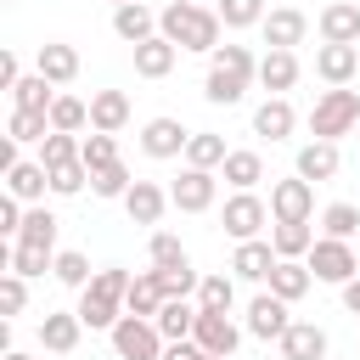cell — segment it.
I'll list each match as a JSON object with an SVG mask.
<instances>
[{
	"label": "cell",
	"mask_w": 360,
	"mask_h": 360,
	"mask_svg": "<svg viewBox=\"0 0 360 360\" xmlns=\"http://www.w3.org/2000/svg\"><path fill=\"white\" fill-rule=\"evenodd\" d=\"M219 11L214 6H197V0H174V6H163L158 11V34L174 45V51H202V56H214L219 51Z\"/></svg>",
	"instance_id": "obj_1"
},
{
	"label": "cell",
	"mask_w": 360,
	"mask_h": 360,
	"mask_svg": "<svg viewBox=\"0 0 360 360\" xmlns=\"http://www.w3.org/2000/svg\"><path fill=\"white\" fill-rule=\"evenodd\" d=\"M129 270L124 264H107V270H96V281L79 292V321L90 326V332H112L118 321H124V298H129Z\"/></svg>",
	"instance_id": "obj_2"
},
{
	"label": "cell",
	"mask_w": 360,
	"mask_h": 360,
	"mask_svg": "<svg viewBox=\"0 0 360 360\" xmlns=\"http://www.w3.org/2000/svg\"><path fill=\"white\" fill-rule=\"evenodd\" d=\"M354 124H360V90L338 84V90H321V96H315V107H309V135H315V141H338V135H349Z\"/></svg>",
	"instance_id": "obj_3"
},
{
	"label": "cell",
	"mask_w": 360,
	"mask_h": 360,
	"mask_svg": "<svg viewBox=\"0 0 360 360\" xmlns=\"http://www.w3.org/2000/svg\"><path fill=\"white\" fill-rule=\"evenodd\" d=\"M304 264H309V276L326 281V287H343V281L360 276V253H354V242H338V236H315V248H309Z\"/></svg>",
	"instance_id": "obj_4"
},
{
	"label": "cell",
	"mask_w": 360,
	"mask_h": 360,
	"mask_svg": "<svg viewBox=\"0 0 360 360\" xmlns=\"http://www.w3.org/2000/svg\"><path fill=\"white\" fill-rule=\"evenodd\" d=\"M107 338H112V354H118V360H163V349H169L163 332H158L152 321H141V315H124Z\"/></svg>",
	"instance_id": "obj_5"
},
{
	"label": "cell",
	"mask_w": 360,
	"mask_h": 360,
	"mask_svg": "<svg viewBox=\"0 0 360 360\" xmlns=\"http://www.w3.org/2000/svg\"><path fill=\"white\" fill-rule=\"evenodd\" d=\"M219 225H225L236 242H259V231L270 225V202H259L253 191H236V197H225V214H219Z\"/></svg>",
	"instance_id": "obj_6"
},
{
	"label": "cell",
	"mask_w": 360,
	"mask_h": 360,
	"mask_svg": "<svg viewBox=\"0 0 360 360\" xmlns=\"http://www.w3.org/2000/svg\"><path fill=\"white\" fill-rule=\"evenodd\" d=\"M214 191H219V174L214 169H180V180L169 186V202L180 214H208L214 208Z\"/></svg>",
	"instance_id": "obj_7"
},
{
	"label": "cell",
	"mask_w": 360,
	"mask_h": 360,
	"mask_svg": "<svg viewBox=\"0 0 360 360\" xmlns=\"http://www.w3.org/2000/svg\"><path fill=\"white\" fill-rule=\"evenodd\" d=\"M191 343L202 349V354H236V343H242V326L225 315V309H197V332H191Z\"/></svg>",
	"instance_id": "obj_8"
},
{
	"label": "cell",
	"mask_w": 360,
	"mask_h": 360,
	"mask_svg": "<svg viewBox=\"0 0 360 360\" xmlns=\"http://www.w3.org/2000/svg\"><path fill=\"white\" fill-rule=\"evenodd\" d=\"M315 214V186L304 174H287L270 186V219H309Z\"/></svg>",
	"instance_id": "obj_9"
},
{
	"label": "cell",
	"mask_w": 360,
	"mask_h": 360,
	"mask_svg": "<svg viewBox=\"0 0 360 360\" xmlns=\"http://www.w3.org/2000/svg\"><path fill=\"white\" fill-rule=\"evenodd\" d=\"M259 34H264V45H270V51H292V45H304V34H309V17H304L298 6H276V11H264Z\"/></svg>",
	"instance_id": "obj_10"
},
{
	"label": "cell",
	"mask_w": 360,
	"mask_h": 360,
	"mask_svg": "<svg viewBox=\"0 0 360 360\" xmlns=\"http://www.w3.org/2000/svg\"><path fill=\"white\" fill-rule=\"evenodd\" d=\"M186 141H191V129L180 118H146L141 124V152L146 158H186Z\"/></svg>",
	"instance_id": "obj_11"
},
{
	"label": "cell",
	"mask_w": 360,
	"mask_h": 360,
	"mask_svg": "<svg viewBox=\"0 0 360 360\" xmlns=\"http://www.w3.org/2000/svg\"><path fill=\"white\" fill-rule=\"evenodd\" d=\"M45 191H51V169L45 163H28V158H17L11 169H6V197H17V202H45Z\"/></svg>",
	"instance_id": "obj_12"
},
{
	"label": "cell",
	"mask_w": 360,
	"mask_h": 360,
	"mask_svg": "<svg viewBox=\"0 0 360 360\" xmlns=\"http://www.w3.org/2000/svg\"><path fill=\"white\" fill-rule=\"evenodd\" d=\"M287 326H292V315H287V304H281L276 292H259V298L248 304V332H253V338H264V343L276 338V343H281Z\"/></svg>",
	"instance_id": "obj_13"
},
{
	"label": "cell",
	"mask_w": 360,
	"mask_h": 360,
	"mask_svg": "<svg viewBox=\"0 0 360 360\" xmlns=\"http://www.w3.org/2000/svg\"><path fill=\"white\" fill-rule=\"evenodd\" d=\"M276 264H281V259H276L270 236H259V242H236V253H231V270H236L242 281H270Z\"/></svg>",
	"instance_id": "obj_14"
},
{
	"label": "cell",
	"mask_w": 360,
	"mask_h": 360,
	"mask_svg": "<svg viewBox=\"0 0 360 360\" xmlns=\"http://www.w3.org/2000/svg\"><path fill=\"white\" fill-rule=\"evenodd\" d=\"M79 332H84L79 309H51V315L39 321V343H45L51 354H73V349H79Z\"/></svg>",
	"instance_id": "obj_15"
},
{
	"label": "cell",
	"mask_w": 360,
	"mask_h": 360,
	"mask_svg": "<svg viewBox=\"0 0 360 360\" xmlns=\"http://www.w3.org/2000/svg\"><path fill=\"white\" fill-rule=\"evenodd\" d=\"M326 349H332V338L315 321H292L281 338V360H326Z\"/></svg>",
	"instance_id": "obj_16"
},
{
	"label": "cell",
	"mask_w": 360,
	"mask_h": 360,
	"mask_svg": "<svg viewBox=\"0 0 360 360\" xmlns=\"http://www.w3.org/2000/svg\"><path fill=\"white\" fill-rule=\"evenodd\" d=\"M315 73L338 90V84H349L354 73H360V45H321L315 51Z\"/></svg>",
	"instance_id": "obj_17"
},
{
	"label": "cell",
	"mask_w": 360,
	"mask_h": 360,
	"mask_svg": "<svg viewBox=\"0 0 360 360\" xmlns=\"http://www.w3.org/2000/svg\"><path fill=\"white\" fill-rule=\"evenodd\" d=\"M163 208H169V191H163L158 180H135V186H129V197H124V214H129L135 225H158V219H163Z\"/></svg>",
	"instance_id": "obj_18"
},
{
	"label": "cell",
	"mask_w": 360,
	"mask_h": 360,
	"mask_svg": "<svg viewBox=\"0 0 360 360\" xmlns=\"http://www.w3.org/2000/svg\"><path fill=\"white\" fill-rule=\"evenodd\" d=\"M270 248H276V259H309L315 225H309V219H276V225H270Z\"/></svg>",
	"instance_id": "obj_19"
},
{
	"label": "cell",
	"mask_w": 360,
	"mask_h": 360,
	"mask_svg": "<svg viewBox=\"0 0 360 360\" xmlns=\"http://www.w3.org/2000/svg\"><path fill=\"white\" fill-rule=\"evenodd\" d=\"M169 304V292H163V281H158V270H141L135 281H129V298H124V315H141V321H158V309Z\"/></svg>",
	"instance_id": "obj_20"
},
{
	"label": "cell",
	"mask_w": 360,
	"mask_h": 360,
	"mask_svg": "<svg viewBox=\"0 0 360 360\" xmlns=\"http://www.w3.org/2000/svg\"><path fill=\"white\" fill-rule=\"evenodd\" d=\"M321 39H326V45H360V6L332 0V6L321 11Z\"/></svg>",
	"instance_id": "obj_21"
},
{
	"label": "cell",
	"mask_w": 360,
	"mask_h": 360,
	"mask_svg": "<svg viewBox=\"0 0 360 360\" xmlns=\"http://www.w3.org/2000/svg\"><path fill=\"white\" fill-rule=\"evenodd\" d=\"M112 34H118L124 45H146V39L158 34V11H146L141 0H135V6H112Z\"/></svg>",
	"instance_id": "obj_22"
},
{
	"label": "cell",
	"mask_w": 360,
	"mask_h": 360,
	"mask_svg": "<svg viewBox=\"0 0 360 360\" xmlns=\"http://www.w3.org/2000/svg\"><path fill=\"white\" fill-rule=\"evenodd\" d=\"M34 73H45L51 84H73V73H79V51L62 45V39H45L39 56H34Z\"/></svg>",
	"instance_id": "obj_23"
},
{
	"label": "cell",
	"mask_w": 360,
	"mask_h": 360,
	"mask_svg": "<svg viewBox=\"0 0 360 360\" xmlns=\"http://www.w3.org/2000/svg\"><path fill=\"white\" fill-rule=\"evenodd\" d=\"M124 124H129V96H124V90H96V96H90V129L118 135Z\"/></svg>",
	"instance_id": "obj_24"
},
{
	"label": "cell",
	"mask_w": 360,
	"mask_h": 360,
	"mask_svg": "<svg viewBox=\"0 0 360 360\" xmlns=\"http://www.w3.org/2000/svg\"><path fill=\"white\" fill-rule=\"evenodd\" d=\"M292 124H298V112H292V101H287V96H270V101H259V107H253V135L287 141V135H292Z\"/></svg>",
	"instance_id": "obj_25"
},
{
	"label": "cell",
	"mask_w": 360,
	"mask_h": 360,
	"mask_svg": "<svg viewBox=\"0 0 360 360\" xmlns=\"http://www.w3.org/2000/svg\"><path fill=\"white\" fill-rule=\"evenodd\" d=\"M338 141H309V146H298V169L292 174H304L309 186H321V180H332L338 174Z\"/></svg>",
	"instance_id": "obj_26"
},
{
	"label": "cell",
	"mask_w": 360,
	"mask_h": 360,
	"mask_svg": "<svg viewBox=\"0 0 360 360\" xmlns=\"http://www.w3.org/2000/svg\"><path fill=\"white\" fill-rule=\"evenodd\" d=\"M174 62H180V51H174L163 34H152L146 45H135V73H141V79H169Z\"/></svg>",
	"instance_id": "obj_27"
},
{
	"label": "cell",
	"mask_w": 360,
	"mask_h": 360,
	"mask_svg": "<svg viewBox=\"0 0 360 360\" xmlns=\"http://www.w3.org/2000/svg\"><path fill=\"white\" fill-rule=\"evenodd\" d=\"M259 84H264L270 96H287V90L298 84V56H292V51H264V56H259Z\"/></svg>",
	"instance_id": "obj_28"
},
{
	"label": "cell",
	"mask_w": 360,
	"mask_h": 360,
	"mask_svg": "<svg viewBox=\"0 0 360 360\" xmlns=\"http://www.w3.org/2000/svg\"><path fill=\"white\" fill-rule=\"evenodd\" d=\"M152 326L163 332V343H186V338L197 332V304H191V298H169Z\"/></svg>",
	"instance_id": "obj_29"
},
{
	"label": "cell",
	"mask_w": 360,
	"mask_h": 360,
	"mask_svg": "<svg viewBox=\"0 0 360 360\" xmlns=\"http://www.w3.org/2000/svg\"><path fill=\"white\" fill-rule=\"evenodd\" d=\"M309 281H315V276H309L304 259H281V264L270 270V292H276L281 304H298V298L309 292Z\"/></svg>",
	"instance_id": "obj_30"
},
{
	"label": "cell",
	"mask_w": 360,
	"mask_h": 360,
	"mask_svg": "<svg viewBox=\"0 0 360 360\" xmlns=\"http://www.w3.org/2000/svg\"><path fill=\"white\" fill-rule=\"evenodd\" d=\"M51 101H56V84L45 73H22L11 90V107H22V112H51Z\"/></svg>",
	"instance_id": "obj_31"
},
{
	"label": "cell",
	"mask_w": 360,
	"mask_h": 360,
	"mask_svg": "<svg viewBox=\"0 0 360 360\" xmlns=\"http://www.w3.org/2000/svg\"><path fill=\"white\" fill-rule=\"evenodd\" d=\"M45 135H51V112H22V107H11L6 141H17V146H45Z\"/></svg>",
	"instance_id": "obj_32"
},
{
	"label": "cell",
	"mask_w": 360,
	"mask_h": 360,
	"mask_svg": "<svg viewBox=\"0 0 360 360\" xmlns=\"http://www.w3.org/2000/svg\"><path fill=\"white\" fill-rule=\"evenodd\" d=\"M225 158H231V146H225L214 129H197V135L186 141V169H225Z\"/></svg>",
	"instance_id": "obj_33"
},
{
	"label": "cell",
	"mask_w": 360,
	"mask_h": 360,
	"mask_svg": "<svg viewBox=\"0 0 360 360\" xmlns=\"http://www.w3.org/2000/svg\"><path fill=\"white\" fill-rule=\"evenodd\" d=\"M219 180H231L236 191H253V186L264 180V158L242 146V152H231V158H225V169H219Z\"/></svg>",
	"instance_id": "obj_34"
},
{
	"label": "cell",
	"mask_w": 360,
	"mask_h": 360,
	"mask_svg": "<svg viewBox=\"0 0 360 360\" xmlns=\"http://www.w3.org/2000/svg\"><path fill=\"white\" fill-rule=\"evenodd\" d=\"M321 236L354 242V236H360V208H354V202H326V208H321Z\"/></svg>",
	"instance_id": "obj_35"
},
{
	"label": "cell",
	"mask_w": 360,
	"mask_h": 360,
	"mask_svg": "<svg viewBox=\"0 0 360 360\" xmlns=\"http://www.w3.org/2000/svg\"><path fill=\"white\" fill-rule=\"evenodd\" d=\"M56 214L45 208V202H34L28 214H22V231H17V242H34V248H56Z\"/></svg>",
	"instance_id": "obj_36"
},
{
	"label": "cell",
	"mask_w": 360,
	"mask_h": 360,
	"mask_svg": "<svg viewBox=\"0 0 360 360\" xmlns=\"http://www.w3.org/2000/svg\"><path fill=\"white\" fill-rule=\"evenodd\" d=\"M208 68H219V73H236V79H259V62H253V51L248 45H219L214 56H208Z\"/></svg>",
	"instance_id": "obj_37"
},
{
	"label": "cell",
	"mask_w": 360,
	"mask_h": 360,
	"mask_svg": "<svg viewBox=\"0 0 360 360\" xmlns=\"http://www.w3.org/2000/svg\"><path fill=\"white\" fill-rule=\"evenodd\" d=\"M202 96H208L214 107H236V101L248 96V79H236V73H219V68H208V79H202Z\"/></svg>",
	"instance_id": "obj_38"
},
{
	"label": "cell",
	"mask_w": 360,
	"mask_h": 360,
	"mask_svg": "<svg viewBox=\"0 0 360 360\" xmlns=\"http://www.w3.org/2000/svg\"><path fill=\"white\" fill-rule=\"evenodd\" d=\"M84 124H90V101H79V96H56V101H51V129L79 135Z\"/></svg>",
	"instance_id": "obj_39"
},
{
	"label": "cell",
	"mask_w": 360,
	"mask_h": 360,
	"mask_svg": "<svg viewBox=\"0 0 360 360\" xmlns=\"http://www.w3.org/2000/svg\"><path fill=\"white\" fill-rule=\"evenodd\" d=\"M79 163L96 174V169H112V163H124V158H118V141H112V135L90 129V135H84V146H79Z\"/></svg>",
	"instance_id": "obj_40"
},
{
	"label": "cell",
	"mask_w": 360,
	"mask_h": 360,
	"mask_svg": "<svg viewBox=\"0 0 360 360\" xmlns=\"http://www.w3.org/2000/svg\"><path fill=\"white\" fill-rule=\"evenodd\" d=\"M79 146H84V135H62V129H51V135H45V146H39V163H45V169L79 163Z\"/></svg>",
	"instance_id": "obj_41"
},
{
	"label": "cell",
	"mask_w": 360,
	"mask_h": 360,
	"mask_svg": "<svg viewBox=\"0 0 360 360\" xmlns=\"http://www.w3.org/2000/svg\"><path fill=\"white\" fill-rule=\"evenodd\" d=\"M51 264H56V248H34V242H17L6 270H17V276H45Z\"/></svg>",
	"instance_id": "obj_42"
},
{
	"label": "cell",
	"mask_w": 360,
	"mask_h": 360,
	"mask_svg": "<svg viewBox=\"0 0 360 360\" xmlns=\"http://www.w3.org/2000/svg\"><path fill=\"white\" fill-rule=\"evenodd\" d=\"M51 276H56L62 287H79V292H84V287L96 281V270H90V259H84V253H73V248H68V253H56V264H51Z\"/></svg>",
	"instance_id": "obj_43"
},
{
	"label": "cell",
	"mask_w": 360,
	"mask_h": 360,
	"mask_svg": "<svg viewBox=\"0 0 360 360\" xmlns=\"http://www.w3.org/2000/svg\"><path fill=\"white\" fill-rule=\"evenodd\" d=\"M231 304H236V281L231 276H202L197 281V309H225L231 315Z\"/></svg>",
	"instance_id": "obj_44"
},
{
	"label": "cell",
	"mask_w": 360,
	"mask_h": 360,
	"mask_svg": "<svg viewBox=\"0 0 360 360\" xmlns=\"http://www.w3.org/2000/svg\"><path fill=\"white\" fill-rule=\"evenodd\" d=\"M152 270H191V259H186L180 236H169V231H152Z\"/></svg>",
	"instance_id": "obj_45"
},
{
	"label": "cell",
	"mask_w": 360,
	"mask_h": 360,
	"mask_svg": "<svg viewBox=\"0 0 360 360\" xmlns=\"http://www.w3.org/2000/svg\"><path fill=\"white\" fill-rule=\"evenodd\" d=\"M129 186H135V174H129L124 163H112V169H96V174H90V191H96V197H118V202H124V197H129Z\"/></svg>",
	"instance_id": "obj_46"
},
{
	"label": "cell",
	"mask_w": 360,
	"mask_h": 360,
	"mask_svg": "<svg viewBox=\"0 0 360 360\" xmlns=\"http://www.w3.org/2000/svg\"><path fill=\"white\" fill-rule=\"evenodd\" d=\"M214 11H219L225 28H253V22H264V0H219Z\"/></svg>",
	"instance_id": "obj_47"
},
{
	"label": "cell",
	"mask_w": 360,
	"mask_h": 360,
	"mask_svg": "<svg viewBox=\"0 0 360 360\" xmlns=\"http://www.w3.org/2000/svg\"><path fill=\"white\" fill-rule=\"evenodd\" d=\"M0 309H6V315H22V309H28V276H17V270L0 276Z\"/></svg>",
	"instance_id": "obj_48"
},
{
	"label": "cell",
	"mask_w": 360,
	"mask_h": 360,
	"mask_svg": "<svg viewBox=\"0 0 360 360\" xmlns=\"http://www.w3.org/2000/svg\"><path fill=\"white\" fill-rule=\"evenodd\" d=\"M84 180H90L84 163H62V169H51V191H56V197H79Z\"/></svg>",
	"instance_id": "obj_49"
},
{
	"label": "cell",
	"mask_w": 360,
	"mask_h": 360,
	"mask_svg": "<svg viewBox=\"0 0 360 360\" xmlns=\"http://www.w3.org/2000/svg\"><path fill=\"white\" fill-rule=\"evenodd\" d=\"M158 281H163V292H169V298H186V292H197V281H202V276H197V270H158Z\"/></svg>",
	"instance_id": "obj_50"
},
{
	"label": "cell",
	"mask_w": 360,
	"mask_h": 360,
	"mask_svg": "<svg viewBox=\"0 0 360 360\" xmlns=\"http://www.w3.org/2000/svg\"><path fill=\"white\" fill-rule=\"evenodd\" d=\"M22 214H28V208H22L17 197H0V236H17V231H22Z\"/></svg>",
	"instance_id": "obj_51"
},
{
	"label": "cell",
	"mask_w": 360,
	"mask_h": 360,
	"mask_svg": "<svg viewBox=\"0 0 360 360\" xmlns=\"http://www.w3.org/2000/svg\"><path fill=\"white\" fill-rule=\"evenodd\" d=\"M17 79H22V68H17V56L6 51V56H0V90H17Z\"/></svg>",
	"instance_id": "obj_52"
},
{
	"label": "cell",
	"mask_w": 360,
	"mask_h": 360,
	"mask_svg": "<svg viewBox=\"0 0 360 360\" xmlns=\"http://www.w3.org/2000/svg\"><path fill=\"white\" fill-rule=\"evenodd\" d=\"M163 360H202V349L186 338V343H169V349H163Z\"/></svg>",
	"instance_id": "obj_53"
},
{
	"label": "cell",
	"mask_w": 360,
	"mask_h": 360,
	"mask_svg": "<svg viewBox=\"0 0 360 360\" xmlns=\"http://www.w3.org/2000/svg\"><path fill=\"white\" fill-rule=\"evenodd\" d=\"M343 309H349V315H360V276H354V281H343Z\"/></svg>",
	"instance_id": "obj_54"
},
{
	"label": "cell",
	"mask_w": 360,
	"mask_h": 360,
	"mask_svg": "<svg viewBox=\"0 0 360 360\" xmlns=\"http://www.w3.org/2000/svg\"><path fill=\"white\" fill-rule=\"evenodd\" d=\"M0 360H34V354H22V349H6V354H0Z\"/></svg>",
	"instance_id": "obj_55"
},
{
	"label": "cell",
	"mask_w": 360,
	"mask_h": 360,
	"mask_svg": "<svg viewBox=\"0 0 360 360\" xmlns=\"http://www.w3.org/2000/svg\"><path fill=\"white\" fill-rule=\"evenodd\" d=\"M202 360H225V354H202Z\"/></svg>",
	"instance_id": "obj_56"
},
{
	"label": "cell",
	"mask_w": 360,
	"mask_h": 360,
	"mask_svg": "<svg viewBox=\"0 0 360 360\" xmlns=\"http://www.w3.org/2000/svg\"><path fill=\"white\" fill-rule=\"evenodd\" d=\"M112 6H135V0H112Z\"/></svg>",
	"instance_id": "obj_57"
},
{
	"label": "cell",
	"mask_w": 360,
	"mask_h": 360,
	"mask_svg": "<svg viewBox=\"0 0 360 360\" xmlns=\"http://www.w3.org/2000/svg\"><path fill=\"white\" fill-rule=\"evenodd\" d=\"M354 253H360V248H354Z\"/></svg>",
	"instance_id": "obj_58"
},
{
	"label": "cell",
	"mask_w": 360,
	"mask_h": 360,
	"mask_svg": "<svg viewBox=\"0 0 360 360\" xmlns=\"http://www.w3.org/2000/svg\"><path fill=\"white\" fill-rule=\"evenodd\" d=\"M197 6H202V0H197Z\"/></svg>",
	"instance_id": "obj_59"
}]
</instances>
